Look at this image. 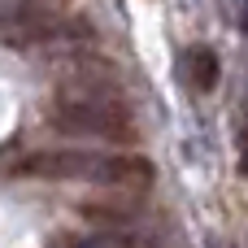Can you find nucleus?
I'll return each instance as SVG.
<instances>
[{
  "label": "nucleus",
  "mask_w": 248,
  "mask_h": 248,
  "mask_svg": "<svg viewBox=\"0 0 248 248\" xmlns=\"http://www.w3.org/2000/svg\"><path fill=\"white\" fill-rule=\"evenodd\" d=\"M52 126L65 131V135H92V140H113V144H126L135 131H131V113L126 105L109 92V87H92V83H74V87H61V96L52 100L48 109Z\"/></svg>",
  "instance_id": "2"
},
{
  "label": "nucleus",
  "mask_w": 248,
  "mask_h": 248,
  "mask_svg": "<svg viewBox=\"0 0 248 248\" xmlns=\"http://www.w3.org/2000/svg\"><path fill=\"white\" fill-rule=\"evenodd\" d=\"M218 248H227V244H218Z\"/></svg>",
  "instance_id": "4"
},
{
  "label": "nucleus",
  "mask_w": 248,
  "mask_h": 248,
  "mask_svg": "<svg viewBox=\"0 0 248 248\" xmlns=\"http://www.w3.org/2000/svg\"><path fill=\"white\" fill-rule=\"evenodd\" d=\"M13 179H83L122 192H144L153 183V166L144 157H100V153H31L9 161Z\"/></svg>",
  "instance_id": "1"
},
{
  "label": "nucleus",
  "mask_w": 248,
  "mask_h": 248,
  "mask_svg": "<svg viewBox=\"0 0 248 248\" xmlns=\"http://www.w3.org/2000/svg\"><path fill=\"white\" fill-rule=\"evenodd\" d=\"M179 74H183V83L192 92H214L218 78H222V61H218V52L209 44H192L179 57Z\"/></svg>",
  "instance_id": "3"
}]
</instances>
